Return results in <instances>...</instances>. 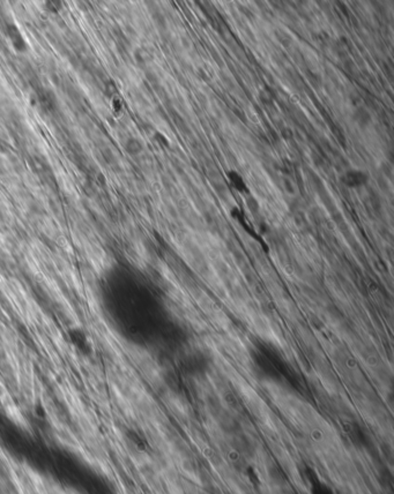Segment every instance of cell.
Here are the masks:
<instances>
[{
	"instance_id": "6",
	"label": "cell",
	"mask_w": 394,
	"mask_h": 494,
	"mask_svg": "<svg viewBox=\"0 0 394 494\" xmlns=\"http://www.w3.org/2000/svg\"><path fill=\"white\" fill-rule=\"evenodd\" d=\"M228 176H229V178H230L232 185H234V186L237 188V190H239L241 192L245 191V188H246L245 183L243 181L242 177L239 176L237 172H235V171H230V172L228 173Z\"/></svg>"
},
{
	"instance_id": "4",
	"label": "cell",
	"mask_w": 394,
	"mask_h": 494,
	"mask_svg": "<svg viewBox=\"0 0 394 494\" xmlns=\"http://www.w3.org/2000/svg\"><path fill=\"white\" fill-rule=\"evenodd\" d=\"M8 34H9V37H11V40H12V42H13V45H14V47H15L16 50L22 51V50L26 49L25 41H23L21 34H20L19 29L16 28L15 26H9L8 27Z\"/></svg>"
},
{
	"instance_id": "8",
	"label": "cell",
	"mask_w": 394,
	"mask_h": 494,
	"mask_svg": "<svg viewBox=\"0 0 394 494\" xmlns=\"http://www.w3.org/2000/svg\"><path fill=\"white\" fill-rule=\"evenodd\" d=\"M277 39H279L281 41V43L284 44V45H289L291 43V39L286 33H277Z\"/></svg>"
},
{
	"instance_id": "9",
	"label": "cell",
	"mask_w": 394,
	"mask_h": 494,
	"mask_svg": "<svg viewBox=\"0 0 394 494\" xmlns=\"http://www.w3.org/2000/svg\"><path fill=\"white\" fill-rule=\"evenodd\" d=\"M260 101H262L263 103V104L267 105V106L273 105V99H272V97H269L268 95L265 94V92L260 94Z\"/></svg>"
},
{
	"instance_id": "10",
	"label": "cell",
	"mask_w": 394,
	"mask_h": 494,
	"mask_svg": "<svg viewBox=\"0 0 394 494\" xmlns=\"http://www.w3.org/2000/svg\"><path fill=\"white\" fill-rule=\"evenodd\" d=\"M382 167H383V170H384V173L390 174V176H391V172H392V166H391L389 163H383L382 164Z\"/></svg>"
},
{
	"instance_id": "5",
	"label": "cell",
	"mask_w": 394,
	"mask_h": 494,
	"mask_svg": "<svg viewBox=\"0 0 394 494\" xmlns=\"http://www.w3.org/2000/svg\"><path fill=\"white\" fill-rule=\"evenodd\" d=\"M125 148L128 150V153L131 154V155H138L139 153L142 152V143L139 141L138 139H129L128 142H126Z\"/></svg>"
},
{
	"instance_id": "2",
	"label": "cell",
	"mask_w": 394,
	"mask_h": 494,
	"mask_svg": "<svg viewBox=\"0 0 394 494\" xmlns=\"http://www.w3.org/2000/svg\"><path fill=\"white\" fill-rule=\"evenodd\" d=\"M310 494H337L328 484L317 476L309 477Z\"/></svg>"
},
{
	"instance_id": "7",
	"label": "cell",
	"mask_w": 394,
	"mask_h": 494,
	"mask_svg": "<svg viewBox=\"0 0 394 494\" xmlns=\"http://www.w3.org/2000/svg\"><path fill=\"white\" fill-rule=\"evenodd\" d=\"M136 59H138L140 63H146L147 60L149 59V54L148 52H146L145 50H138L135 53Z\"/></svg>"
},
{
	"instance_id": "1",
	"label": "cell",
	"mask_w": 394,
	"mask_h": 494,
	"mask_svg": "<svg viewBox=\"0 0 394 494\" xmlns=\"http://www.w3.org/2000/svg\"><path fill=\"white\" fill-rule=\"evenodd\" d=\"M341 180L347 187L356 188V187H361L363 185L368 183L369 176L368 173L363 170L350 169L347 170L344 174H342Z\"/></svg>"
},
{
	"instance_id": "3",
	"label": "cell",
	"mask_w": 394,
	"mask_h": 494,
	"mask_svg": "<svg viewBox=\"0 0 394 494\" xmlns=\"http://www.w3.org/2000/svg\"><path fill=\"white\" fill-rule=\"evenodd\" d=\"M352 119L354 122L357 124L359 127L364 128L366 126H369V124L371 123V115L365 108H362V106H358L354 110V113H352Z\"/></svg>"
},
{
	"instance_id": "11",
	"label": "cell",
	"mask_w": 394,
	"mask_h": 494,
	"mask_svg": "<svg viewBox=\"0 0 394 494\" xmlns=\"http://www.w3.org/2000/svg\"><path fill=\"white\" fill-rule=\"evenodd\" d=\"M282 135L284 136V139H290V138H291V135H293V133L290 132V129L284 128L283 131H282Z\"/></svg>"
}]
</instances>
